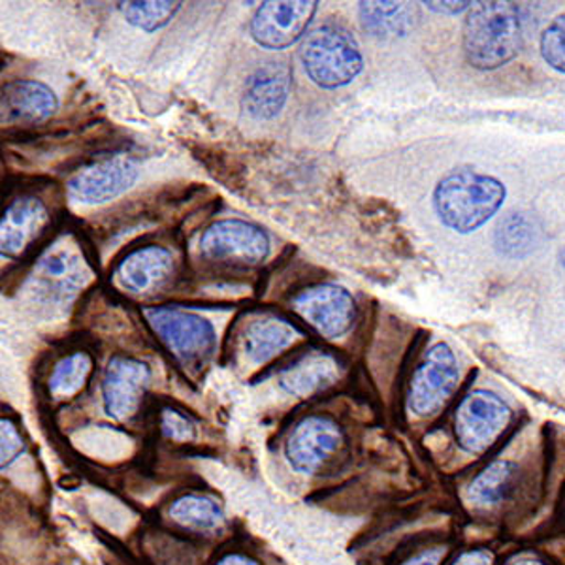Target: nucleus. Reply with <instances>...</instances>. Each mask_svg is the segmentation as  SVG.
<instances>
[{
	"label": "nucleus",
	"instance_id": "obj_15",
	"mask_svg": "<svg viewBox=\"0 0 565 565\" xmlns=\"http://www.w3.org/2000/svg\"><path fill=\"white\" fill-rule=\"evenodd\" d=\"M57 109V93L36 79H15L0 87V127L39 125Z\"/></svg>",
	"mask_w": 565,
	"mask_h": 565
},
{
	"label": "nucleus",
	"instance_id": "obj_33",
	"mask_svg": "<svg viewBox=\"0 0 565 565\" xmlns=\"http://www.w3.org/2000/svg\"><path fill=\"white\" fill-rule=\"evenodd\" d=\"M509 565H546L543 564V562H540V559H519V562H513V564Z\"/></svg>",
	"mask_w": 565,
	"mask_h": 565
},
{
	"label": "nucleus",
	"instance_id": "obj_9",
	"mask_svg": "<svg viewBox=\"0 0 565 565\" xmlns=\"http://www.w3.org/2000/svg\"><path fill=\"white\" fill-rule=\"evenodd\" d=\"M458 360L447 343H436L418 362L409 383V409L418 417L436 415L457 391Z\"/></svg>",
	"mask_w": 565,
	"mask_h": 565
},
{
	"label": "nucleus",
	"instance_id": "obj_12",
	"mask_svg": "<svg viewBox=\"0 0 565 565\" xmlns=\"http://www.w3.org/2000/svg\"><path fill=\"white\" fill-rule=\"evenodd\" d=\"M343 441V431L330 417L309 415L290 431L285 455L298 473L311 476L334 457Z\"/></svg>",
	"mask_w": 565,
	"mask_h": 565
},
{
	"label": "nucleus",
	"instance_id": "obj_13",
	"mask_svg": "<svg viewBox=\"0 0 565 565\" xmlns=\"http://www.w3.org/2000/svg\"><path fill=\"white\" fill-rule=\"evenodd\" d=\"M317 12V2H264L250 20V36L266 50H287L302 39Z\"/></svg>",
	"mask_w": 565,
	"mask_h": 565
},
{
	"label": "nucleus",
	"instance_id": "obj_25",
	"mask_svg": "<svg viewBox=\"0 0 565 565\" xmlns=\"http://www.w3.org/2000/svg\"><path fill=\"white\" fill-rule=\"evenodd\" d=\"M180 8V2H122L119 10L129 25L153 33L170 23Z\"/></svg>",
	"mask_w": 565,
	"mask_h": 565
},
{
	"label": "nucleus",
	"instance_id": "obj_27",
	"mask_svg": "<svg viewBox=\"0 0 565 565\" xmlns=\"http://www.w3.org/2000/svg\"><path fill=\"white\" fill-rule=\"evenodd\" d=\"M565 21L564 15H559L546 29L541 36V55L546 61V65L553 66L554 71H565Z\"/></svg>",
	"mask_w": 565,
	"mask_h": 565
},
{
	"label": "nucleus",
	"instance_id": "obj_17",
	"mask_svg": "<svg viewBox=\"0 0 565 565\" xmlns=\"http://www.w3.org/2000/svg\"><path fill=\"white\" fill-rule=\"evenodd\" d=\"M290 72L287 63H266L250 74L244 90V109L257 121L279 116L290 95Z\"/></svg>",
	"mask_w": 565,
	"mask_h": 565
},
{
	"label": "nucleus",
	"instance_id": "obj_21",
	"mask_svg": "<svg viewBox=\"0 0 565 565\" xmlns=\"http://www.w3.org/2000/svg\"><path fill=\"white\" fill-rule=\"evenodd\" d=\"M360 21L372 36H405L415 25L417 12L405 2H362Z\"/></svg>",
	"mask_w": 565,
	"mask_h": 565
},
{
	"label": "nucleus",
	"instance_id": "obj_8",
	"mask_svg": "<svg viewBox=\"0 0 565 565\" xmlns=\"http://www.w3.org/2000/svg\"><path fill=\"white\" fill-rule=\"evenodd\" d=\"M138 162L129 154H109L77 170L66 186L71 196L79 206H104L129 193L138 181Z\"/></svg>",
	"mask_w": 565,
	"mask_h": 565
},
{
	"label": "nucleus",
	"instance_id": "obj_29",
	"mask_svg": "<svg viewBox=\"0 0 565 565\" xmlns=\"http://www.w3.org/2000/svg\"><path fill=\"white\" fill-rule=\"evenodd\" d=\"M444 558L445 546H434V548H428V551L413 554L412 558L405 559L402 565H441V559Z\"/></svg>",
	"mask_w": 565,
	"mask_h": 565
},
{
	"label": "nucleus",
	"instance_id": "obj_16",
	"mask_svg": "<svg viewBox=\"0 0 565 565\" xmlns=\"http://www.w3.org/2000/svg\"><path fill=\"white\" fill-rule=\"evenodd\" d=\"M175 260L172 250L162 245L149 244L136 247L119 260L116 281L130 295H148L161 289L174 276Z\"/></svg>",
	"mask_w": 565,
	"mask_h": 565
},
{
	"label": "nucleus",
	"instance_id": "obj_6",
	"mask_svg": "<svg viewBox=\"0 0 565 565\" xmlns=\"http://www.w3.org/2000/svg\"><path fill=\"white\" fill-rule=\"evenodd\" d=\"M202 257L234 266H258L270 255L268 234L242 218L215 221L199 239Z\"/></svg>",
	"mask_w": 565,
	"mask_h": 565
},
{
	"label": "nucleus",
	"instance_id": "obj_1",
	"mask_svg": "<svg viewBox=\"0 0 565 565\" xmlns=\"http://www.w3.org/2000/svg\"><path fill=\"white\" fill-rule=\"evenodd\" d=\"M526 40V15L513 2H476L463 23V52L469 65L495 71L513 61Z\"/></svg>",
	"mask_w": 565,
	"mask_h": 565
},
{
	"label": "nucleus",
	"instance_id": "obj_7",
	"mask_svg": "<svg viewBox=\"0 0 565 565\" xmlns=\"http://www.w3.org/2000/svg\"><path fill=\"white\" fill-rule=\"evenodd\" d=\"M90 271L84 258L68 245H53L34 266L29 292L40 303L65 306L89 282Z\"/></svg>",
	"mask_w": 565,
	"mask_h": 565
},
{
	"label": "nucleus",
	"instance_id": "obj_32",
	"mask_svg": "<svg viewBox=\"0 0 565 565\" xmlns=\"http://www.w3.org/2000/svg\"><path fill=\"white\" fill-rule=\"evenodd\" d=\"M213 565H260L257 559L249 558V556H245V554L239 553H228L225 556H221V558L215 562Z\"/></svg>",
	"mask_w": 565,
	"mask_h": 565
},
{
	"label": "nucleus",
	"instance_id": "obj_24",
	"mask_svg": "<svg viewBox=\"0 0 565 565\" xmlns=\"http://www.w3.org/2000/svg\"><path fill=\"white\" fill-rule=\"evenodd\" d=\"M494 245L503 257H527L535 245L532 221L524 213H509L495 228Z\"/></svg>",
	"mask_w": 565,
	"mask_h": 565
},
{
	"label": "nucleus",
	"instance_id": "obj_11",
	"mask_svg": "<svg viewBox=\"0 0 565 565\" xmlns=\"http://www.w3.org/2000/svg\"><path fill=\"white\" fill-rule=\"evenodd\" d=\"M151 386V367L143 360L117 354L108 360L100 381L103 409L111 420L127 423L140 412Z\"/></svg>",
	"mask_w": 565,
	"mask_h": 565
},
{
	"label": "nucleus",
	"instance_id": "obj_20",
	"mask_svg": "<svg viewBox=\"0 0 565 565\" xmlns=\"http://www.w3.org/2000/svg\"><path fill=\"white\" fill-rule=\"evenodd\" d=\"M168 519L185 532L215 533L225 524V511L212 495L186 492L168 505Z\"/></svg>",
	"mask_w": 565,
	"mask_h": 565
},
{
	"label": "nucleus",
	"instance_id": "obj_14",
	"mask_svg": "<svg viewBox=\"0 0 565 565\" xmlns=\"http://www.w3.org/2000/svg\"><path fill=\"white\" fill-rule=\"evenodd\" d=\"M50 210L34 194H21L0 215V257L13 260L44 234Z\"/></svg>",
	"mask_w": 565,
	"mask_h": 565
},
{
	"label": "nucleus",
	"instance_id": "obj_28",
	"mask_svg": "<svg viewBox=\"0 0 565 565\" xmlns=\"http://www.w3.org/2000/svg\"><path fill=\"white\" fill-rule=\"evenodd\" d=\"M161 430L164 437L172 439L175 444H186L193 441L196 436V428L189 415L181 413L174 407H167L161 413Z\"/></svg>",
	"mask_w": 565,
	"mask_h": 565
},
{
	"label": "nucleus",
	"instance_id": "obj_5",
	"mask_svg": "<svg viewBox=\"0 0 565 565\" xmlns=\"http://www.w3.org/2000/svg\"><path fill=\"white\" fill-rule=\"evenodd\" d=\"M513 412L505 399L490 391L469 392L455 413V437L469 455H481L495 444L511 423Z\"/></svg>",
	"mask_w": 565,
	"mask_h": 565
},
{
	"label": "nucleus",
	"instance_id": "obj_30",
	"mask_svg": "<svg viewBox=\"0 0 565 565\" xmlns=\"http://www.w3.org/2000/svg\"><path fill=\"white\" fill-rule=\"evenodd\" d=\"M452 565H492V554L489 551H468L460 554Z\"/></svg>",
	"mask_w": 565,
	"mask_h": 565
},
{
	"label": "nucleus",
	"instance_id": "obj_2",
	"mask_svg": "<svg viewBox=\"0 0 565 565\" xmlns=\"http://www.w3.org/2000/svg\"><path fill=\"white\" fill-rule=\"evenodd\" d=\"M505 186L492 175L471 170L452 172L439 181L434 191V207L444 225L460 234H469L500 212Z\"/></svg>",
	"mask_w": 565,
	"mask_h": 565
},
{
	"label": "nucleus",
	"instance_id": "obj_31",
	"mask_svg": "<svg viewBox=\"0 0 565 565\" xmlns=\"http://www.w3.org/2000/svg\"><path fill=\"white\" fill-rule=\"evenodd\" d=\"M473 2H426V7L439 13H460L463 10H468Z\"/></svg>",
	"mask_w": 565,
	"mask_h": 565
},
{
	"label": "nucleus",
	"instance_id": "obj_22",
	"mask_svg": "<svg viewBox=\"0 0 565 565\" xmlns=\"http://www.w3.org/2000/svg\"><path fill=\"white\" fill-rule=\"evenodd\" d=\"M95 367V360L89 351L77 349L72 353L61 356L53 364L50 377H47V392L53 399L76 398L79 392L84 391L89 383L90 373Z\"/></svg>",
	"mask_w": 565,
	"mask_h": 565
},
{
	"label": "nucleus",
	"instance_id": "obj_18",
	"mask_svg": "<svg viewBox=\"0 0 565 565\" xmlns=\"http://www.w3.org/2000/svg\"><path fill=\"white\" fill-rule=\"evenodd\" d=\"M296 338L298 330L281 317H258L247 322L239 334V359L249 366H263L289 349Z\"/></svg>",
	"mask_w": 565,
	"mask_h": 565
},
{
	"label": "nucleus",
	"instance_id": "obj_10",
	"mask_svg": "<svg viewBox=\"0 0 565 565\" xmlns=\"http://www.w3.org/2000/svg\"><path fill=\"white\" fill-rule=\"evenodd\" d=\"M290 308L302 321L327 340L348 334L356 319V303L349 290L332 282H321L292 296Z\"/></svg>",
	"mask_w": 565,
	"mask_h": 565
},
{
	"label": "nucleus",
	"instance_id": "obj_26",
	"mask_svg": "<svg viewBox=\"0 0 565 565\" xmlns=\"http://www.w3.org/2000/svg\"><path fill=\"white\" fill-rule=\"evenodd\" d=\"M26 450V439L20 426L10 417L0 415V469L10 468Z\"/></svg>",
	"mask_w": 565,
	"mask_h": 565
},
{
	"label": "nucleus",
	"instance_id": "obj_23",
	"mask_svg": "<svg viewBox=\"0 0 565 565\" xmlns=\"http://www.w3.org/2000/svg\"><path fill=\"white\" fill-rule=\"evenodd\" d=\"M514 466L509 462L490 463L471 481L468 489L469 501L477 508H495L505 500L513 489Z\"/></svg>",
	"mask_w": 565,
	"mask_h": 565
},
{
	"label": "nucleus",
	"instance_id": "obj_4",
	"mask_svg": "<svg viewBox=\"0 0 565 565\" xmlns=\"http://www.w3.org/2000/svg\"><path fill=\"white\" fill-rule=\"evenodd\" d=\"M153 334L181 366H202L217 345V332L204 317L183 309L154 306L143 309Z\"/></svg>",
	"mask_w": 565,
	"mask_h": 565
},
{
	"label": "nucleus",
	"instance_id": "obj_19",
	"mask_svg": "<svg viewBox=\"0 0 565 565\" xmlns=\"http://www.w3.org/2000/svg\"><path fill=\"white\" fill-rule=\"evenodd\" d=\"M340 359L328 351H309L282 370L279 385L292 396L303 398L334 385L341 373Z\"/></svg>",
	"mask_w": 565,
	"mask_h": 565
},
{
	"label": "nucleus",
	"instance_id": "obj_3",
	"mask_svg": "<svg viewBox=\"0 0 565 565\" xmlns=\"http://www.w3.org/2000/svg\"><path fill=\"white\" fill-rule=\"evenodd\" d=\"M300 58L311 82L324 89L345 87L364 66L359 42L345 26L335 23L313 29L302 42Z\"/></svg>",
	"mask_w": 565,
	"mask_h": 565
}]
</instances>
